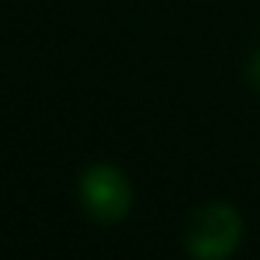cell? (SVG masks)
Instances as JSON below:
<instances>
[{"label": "cell", "mask_w": 260, "mask_h": 260, "mask_svg": "<svg viewBox=\"0 0 260 260\" xmlns=\"http://www.w3.org/2000/svg\"><path fill=\"white\" fill-rule=\"evenodd\" d=\"M249 73H252V81H254V87L260 90V53H254V59H252V68H249Z\"/></svg>", "instance_id": "obj_3"}, {"label": "cell", "mask_w": 260, "mask_h": 260, "mask_svg": "<svg viewBox=\"0 0 260 260\" xmlns=\"http://www.w3.org/2000/svg\"><path fill=\"white\" fill-rule=\"evenodd\" d=\"M81 199L98 221H120L132 204V187L112 165H92L81 176Z\"/></svg>", "instance_id": "obj_2"}, {"label": "cell", "mask_w": 260, "mask_h": 260, "mask_svg": "<svg viewBox=\"0 0 260 260\" xmlns=\"http://www.w3.org/2000/svg\"><path fill=\"white\" fill-rule=\"evenodd\" d=\"M185 241L199 257H224L241 241V218L230 204H207L193 213Z\"/></svg>", "instance_id": "obj_1"}]
</instances>
